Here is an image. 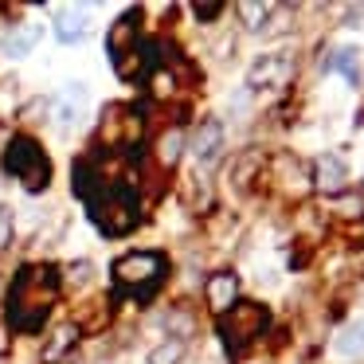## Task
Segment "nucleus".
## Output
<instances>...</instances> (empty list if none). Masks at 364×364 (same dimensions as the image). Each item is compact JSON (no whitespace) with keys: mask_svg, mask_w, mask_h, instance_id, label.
I'll list each match as a JSON object with an SVG mask.
<instances>
[{"mask_svg":"<svg viewBox=\"0 0 364 364\" xmlns=\"http://www.w3.org/2000/svg\"><path fill=\"white\" fill-rule=\"evenodd\" d=\"M294 79V55L290 51H262L247 67V90H278Z\"/></svg>","mask_w":364,"mask_h":364,"instance_id":"6","label":"nucleus"},{"mask_svg":"<svg viewBox=\"0 0 364 364\" xmlns=\"http://www.w3.org/2000/svg\"><path fill=\"white\" fill-rule=\"evenodd\" d=\"M204 301H208V309H212L215 317H223L231 306L239 301V274L235 270H212L208 274V282H204Z\"/></svg>","mask_w":364,"mask_h":364,"instance_id":"9","label":"nucleus"},{"mask_svg":"<svg viewBox=\"0 0 364 364\" xmlns=\"http://www.w3.org/2000/svg\"><path fill=\"white\" fill-rule=\"evenodd\" d=\"M188 12L196 16V24H215V20L223 16V4L215 0V4H188Z\"/></svg>","mask_w":364,"mask_h":364,"instance_id":"25","label":"nucleus"},{"mask_svg":"<svg viewBox=\"0 0 364 364\" xmlns=\"http://www.w3.org/2000/svg\"><path fill=\"white\" fill-rule=\"evenodd\" d=\"M43 40V28L40 24H16L4 40H0V48H4V55H12V59H24V55H32L36 51V43Z\"/></svg>","mask_w":364,"mask_h":364,"instance_id":"17","label":"nucleus"},{"mask_svg":"<svg viewBox=\"0 0 364 364\" xmlns=\"http://www.w3.org/2000/svg\"><path fill=\"white\" fill-rule=\"evenodd\" d=\"M314 188L321 192V196H345L348 188V165L341 153H317L314 157Z\"/></svg>","mask_w":364,"mask_h":364,"instance_id":"7","label":"nucleus"},{"mask_svg":"<svg viewBox=\"0 0 364 364\" xmlns=\"http://www.w3.org/2000/svg\"><path fill=\"white\" fill-rule=\"evenodd\" d=\"M82 341V329L75 321H63L59 329H51V337H48V345H43V364H63V360H71V353H75V345Z\"/></svg>","mask_w":364,"mask_h":364,"instance_id":"14","label":"nucleus"},{"mask_svg":"<svg viewBox=\"0 0 364 364\" xmlns=\"http://www.w3.org/2000/svg\"><path fill=\"white\" fill-rule=\"evenodd\" d=\"M137 43H141V20H137V9H134V12L114 20L110 36H106V51H110V59H118L129 48H137Z\"/></svg>","mask_w":364,"mask_h":364,"instance_id":"13","label":"nucleus"},{"mask_svg":"<svg viewBox=\"0 0 364 364\" xmlns=\"http://www.w3.org/2000/svg\"><path fill=\"white\" fill-rule=\"evenodd\" d=\"M267 329H270V306L267 301H251V298L243 301L239 298L235 306L220 317V341L231 356L247 353Z\"/></svg>","mask_w":364,"mask_h":364,"instance_id":"5","label":"nucleus"},{"mask_svg":"<svg viewBox=\"0 0 364 364\" xmlns=\"http://www.w3.org/2000/svg\"><path fill=\"white\" fill-rule=\"evenodd\" d=\"M235 12H239V24L247 32H267L270 16H274V4H255V0H247V4H235Z\"/></svg>","mask_w":364,"mask_h":364,"instance_id":"19","label":"nucleus"},{"mask_svg":"<svg viewBox=\"0 0 364 364\" xmlns=\"http://www.w3.org/2000/svg\"><path fill=\"white\" fill-rule=\"evenodd\" d=\"M87 102H90V95H87V87H82L79 79H71L63 87V95L51 102V122H55L59 129H75L79 126V118H82V110H87Z\"/></svg>","mask_w":364,"mask_h":364,"instance_id":"8","label":"nucleus"},{"mask_svg":"<svg viewBox=\"0 0 364 364\" xmlns=\"http://www.w3.org/2000/svg\"><path fill=\"white\" fill-rule=\"evenodd\" d=\"M114 290L134 301H149L168 278V259L161 251H126L114 259Z\"/></svg>","mask_w":364,"mask_h":364,"instance_id":"3","label":"nucleus"},{"mask_svg":"<svg viewBox=\"0 0 364 364\" xmlns=\"http://www.w3.org/2000/svg\"><path fill=\"white\" fill-rule=\"evenodd\" d=\"M184 360V345L181 341H165L149 353V364H181Z\"/></svg>","mask_w":364,"mask_h":364,"instance_id":"22","label":"nucleus"},{"mask_svg":"<svg viewBox=\"0 0 364 364\" xmlns=\"http://www.w3.org/2000/svg\"><path fill=\"white\" fill-rule=\"evenodd\" d=\"M325 71H337L348 87H360V48H333Z\"/></svg>","mask_w":364,"mask_h":364,"instance_id":"18","label":"nucleus"},{"mask_svg":"<svg viewBox=\"0 0 364 364\" xmlns=\"http://www.w3.org/2000/svg\"><path fill=\"white\" fill-rule=\"evenodd\" d=\"M9 353V329H0V356Z\"/></svg>","mask_w":364,"mask_h":364,"instance_id":"27","label":"nucleus"},{"mask_svg":"<svg viewBox=\"0 0 364 364\" xmlns=\"http://www.w3.org/2000/svg\"><path fill=\"white\" fill-rule=\"evenodd\" d=\"M333 353L341 360H364V317H353L348 325H341V333L333 337Z\"/></svg>","mask_w":364,"mask_h":364,"instance_id":"16","label":"nucleus"},{"mask_svg":"<svg viewBox=\"0 0 364 364\" xmlns=\"http://www.w3.org/2000/svg\"><path fill=\"white\" fill-rule=\"evenodd\" d=\"M0 168L20 181L28 192H43L51 184V157L43 153V145L28 134H16L9 141V149L0 153Z\"/></svg>","mask_w":364,"mask_h":364,"instance_id":"4","label":"nucleus"},{"mask_svg":"<svg viewBox=\"0 0 364 364\" xmlns=\"http://www.w3.org/2000/svg\"><path fill=\"white\" fill-rule=\"evenodd\" d=\"M341 24H345V28H364V4H348Z\"/></svg>","mask_w":364,"mask_h":364,"instance_id":"26","label":"nucleus"},{"mask_svg":"<svg viewBox=\"0 0 364 364\" xmlns=\"http://www.w3.org/2000/svg\"><path fill=\"white\" fill-rule=\"evenodd\" d=\"M59 290H63V270L59 267H51V262H28V267H20L9 294H4L9 329L40 333L59 301Z\"/></svg>","mask_w":364,"mask_h":364,"instance_id":"1","label":"nucleus"},{"mask_svg":"<svg viewBox=\"0 0 364 364\" xmlns=\"http://www.w3.org/2000/svg\"><path fill=\"white\" fill-rule=\"evenodd\" d=\"M63 282L67 286H90V282H95V262H90V259H75L71 267H67Z\"/></svg>","mask_w":364,"mask_h":364,"instance_id":"20","label":"nucleus"},{"mask_svg":"<svg viewBox=\"0 0 364 364\" xmlns=\"http://www.w3.org/2000/svg\"><path fill=\"white\" fill-rule=\"evenodd\" d=\"M149 90L157 98H173L176 95V75L168 71V67H157V71L149 75Z\"/></svg>","mask_w":364,"mask_h":364,"instance_id":"21","label":"nucleus"},{"mask_svg":"<svg viewBox=\"0 0 364 364\" xmlns=\"http://www.w3.org/2000/svg\"><path fill=\"white\" fill-rule=\"evenodd\" d=\"M184 149H188V137H184L181 126H165L157 137H153V161H157L165 173H173V168L181 165Z\"/></svg>","mask_w":364,"mask_h":364,"instance_id":"12","label":"nucleus"},{"mask_svg":"<svg viewBox=\"0 0 364 364\" xmlns=\"http://www.w3.org/2000/svg\"><path fill=\"white\" fill-rule=\"evenodd\" d=\"M90 9H82V4H71V9H59L55 12V36L59 43H79L82 36H87L90 28Z\"/></svg>","mask_w":364,"mask_h":364,"instance_id":"15","label":"nucleus"},{"mask_svg":"<svg viewBox=\"0 0 364 364\" xmlns=\"http://www.w3.org/2000/svg\"><path fill=\"white\" fill-rule=\"evenodd\" d=\"M87 215H90V223L98 228L102 239H122L141 223V204H137L134 188L114 184V188L87 192Z\"/></svg>","mask_w":364,"mask_h":364,"instance_id":"2","label":"nucleus"},{"mask_svg":"<svg viewBox=\"0 0 364 364\" xmlns=\"http://www.w3.org/2000/svg\"><path fill=\"white\" fill-rule=\"evenodd\" d=\"M12 239H16V215L9 204H0V251H9Z\"/></svg>","mask_w":364,"mask_h":364,"instance_id":"24","label":"nucleus"},{"mask_svg":"<svg viewBox=\"0 0 364 364\" xmlns=\"http://www.w3.org/2000/svg\"><path fill=\"white\" fill-rule=\"evenodd\" d=\"M188 153L200 161V165L220 161V153H223V122L220 118H204V122H200L196 134L188 137Z\"/></svg>","mask_w":364,"mask_h":364,"instance_id":"11","label":"nucleus"},{"mask_svg":"<svg viewBox=\"0 0 364 364\" xmlns=\"http://www.w3.org/2000/svg\"><path fill=\"white\" fill-rule=\"evenodd\" d=\"M114 71H118V79H126V82H149V75L157 71V48L141 40L137 48H129L126 55L114 59Z\"/></svg>","mask_w":364,"mask_h":364,"instance_id":"10","label":"nucleus"},{"mask_svg":"<svg viewBox=\"0 0 364 364\" xmlns=\"http://www.w3.org/2000/svg\"><path fill=\"white\" fill-rule=\"evenodd\" d=\"M259 168V153H251V157H239V165L231 168V181H235V188H251V173Z\"/></svg>","mask_w":364,"mask_h":364,"instance_id":"23","label":"nucleus"},{"mask_svg":"<svg viewBox=\"0 0 364 364\" xmlns=\"http://www.w3.org/2000/svg\"><path fill=\"white\" fill-rule=\"evenodd\" d=\"M356 200H360V212H364V181H360V196H356Z\"/></svg>","mask_w":364,"mask_h":364,"instance_id":"28","label":"nucleus"}]
</instances>
